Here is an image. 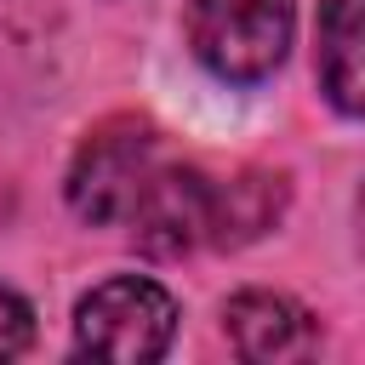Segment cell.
<instances>
[{
    "mask_svg": "<svg viewBox=\"0 0 365 365\" xmlns=\"http://www.w3.org/2000/svg\"><path fill=\"white\" fill-rule=\"evenodd\" d=\"M29 336H34V314H29V302H23L11 285H0V359L23 354Z\"/></svg>",
    "mask_w": 365,
    "mask_h": 365,
    "instance_id": "ba28073f",
    "label": "cell"
},
{
    "mask_svg": "<svg viewBox=\"0 0 365 365\" xmlns=\"http://www.w3.org/2000/svg\"><path fill=\"white\" fill-rule=\"evenodd\" d=\"M222 331H228V342H234L245 359H262V365H274V359H302V354H314V342H319L308 308L291 302V297H279V291H240V297L222 308Z\"/></svg>",
    "mask_w": 365,
    "mask_h": 365,
    "instance_id": "5b68a950",
    "label": "cell"
},
{
    "mask_svg": "<svg viewBox=\"0 0 365 365\" xmlns=\"http://www.w3.org/2000/svg\"><path fill=\"white\" fill-rule=\"evenodd\" d=\"M291 23V0H188V46L228 86L268 80L285 63Z\"/></svg>",
    "mask_w": 365,
    "mask_h": 365,
    "instance_id": "6da1fadb",
    "label": "cell"
},
{
    "mask_svg": "<svg viewBox=\"0 0 365 365\" xmlns=\"http://www.w3.org/2000/svg\"><path fill=\"white\" fill-rule=\"evenodd\" d=\"M319 86L336 114L365 108V0H325L319 11Z\"/></svg>",
    "mask_w": 365,
    "mask_h": 365,
    "instance_id": "8992f818",
    "label": "cell"
},
{
    "mask_svg": "<svg viewBox=\"0 0 365 365\" xmlns=\"http://www.w3.org/2000/svg\"><path fill=\"white\" fill-rule=\"evenodd\" d=\"M285 211V177L279 171H240L228 182H211V245H245L268 234Z\"/></svg>",
    "mask_w": 365,
    "mask_h": 365,
    "instance_id": "52a82bcc",
    "label": "cell"
},
{
    "mask_svg": "<svg viewBox=\"0 0 365 365\" xmlns=\"http://www.w3.org/2000/svg\"><path fill=\"white\" fill-rule=\"evenodd\" d=\"M171 336H177V302L165 285H154L143 274L103 279L74 308V348L91 359L143 365V359H160L171 348Z\"/></svg>",
    "mask_w": 365,
    "mask_h": 365,
    "instance_id": "7a4b0ae2",
    "label": "cell"
},
{
    "mask_svg": "<svg viewBox=\"0 0 365 365\" xmlns=\"http://www.w3.org/2000/svg\"><path fill=\"white\" fill-rule=\"evenodd\" d=\"M160 165V137L148 120H108L97 125L74 165H68V205L86 222H125L137 188Z\"/></svg>",
    "mask_w": 365,
    "mask_h": 365,
    "instance_id": "3957f363",
    "label": "cell"
},
{
    "mask_svg": "<svg viewBox=\"0 0 365 365\" xmlns=\"http://www.w3.org/2000/svg\"><path fill=\"white\" fill-rule=\"evenodd\" d=\"M125 222H131V240L148 257L194 251L211 228V177L194 171V165H154L148 182L137 188Z\"/></svg>",
    "mask_w": 365,
    "mask_h": 365,
    "instance_id": "277c9868",
    "label": "cell"
}]
</instances>
